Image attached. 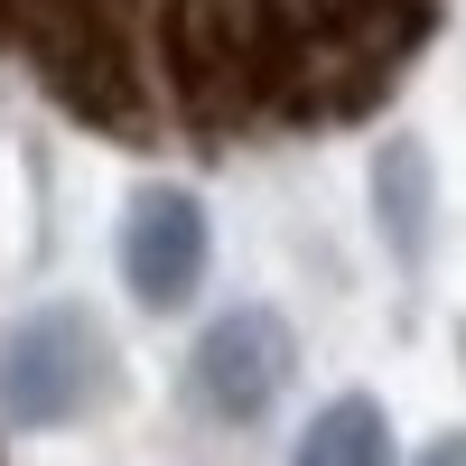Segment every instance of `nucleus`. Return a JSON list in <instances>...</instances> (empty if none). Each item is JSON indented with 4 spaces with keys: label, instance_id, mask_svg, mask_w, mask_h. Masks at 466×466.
I'll list each match as a JSON object with an SVG mask.
<instances>
[{
    "label": "nucleus",
    "instance_id": "5",
    "mask_svg": "<svg viewBox=\"0 0 466 466\" xmlns=\"http://www.w3.org/2000/svg\"><path fill=\"white\" fill-rule=\"evenodd\" d=\"M382 224L401 252H420V149H382Z\"/></svg>",
    "mask_w": 466,
    "mask_h": 466
},
{
    "label": "nucleus",
    "instance_id": "3",
    "mask_svg": "<svg viewBox=\"0 0 466 466\" xmlns=\"http://www.w3.org/2000/svg\"><path fill=\"white\" fill-rule=\"evenodd\" d=\"M122 280L140 289V308H177L206 280V206L187 187H149L122 224Z\"/></svg>",
    "mask_w": 466,
    "mask_h": 466
},
{
    "label": "nucleus",
    "instance_id": "6",
    "mask_svg": "<svg viewBox=\"0 0 466 466\" xmlns=\"http://www.w3.org/2000/svg\"><path fill=\"white\" fill-rule=\"evenodd\" d=\"M420 466H466V439H439V448L420 457Z\"/></svg>",
    "mask_w": 466,
    "mask_h": 466
},
{
    "label": "nucleus",
    "instance_id": "4",
    "mask_svg": "<svg viewBox=\"0 0 466 466\" xmlns=\"http://www.w3.org/2000/svg\"><path fill=\"white\" fill-rule=\"evenodd\" d=\"M289 466H392V420H382V401H364V392L327 401L308 420V439H299Z\"/></svg>",
    "mask_w": 466,
    "mask_h": 466
},
{
    "label": "nucleus",
    "instance_id": "2",
    "mask_svg": "<svg viewBox=\"0 0 466 466\" xmlns=\"http://www.w3.org/2000/svg\"><path fill=\"white\" fill-rule=\"evenodd\" d=\"M289 382V327L270 308H233V318L206 327L197 345V401L215 420H261Z\"/></svg>",
    "mask_w": 466,
    "mask_h": 466
},
{
    "label": "nucleus",
    "instance_id": "1",
    "mask_svg": "<svg viewBox=\"0 0 466 466\" xmlns=\"http://www.w3.org/2000/svg\"><path fill=\"white\" fill-rule=\"evenodd\" d=\"M103 336L85 308H37V318L10 327V345H0V401H10V420H28V430H56V420H75L94 392H103Z\"/></svg>",
    "mask_w": 466,
    "mask_h": 466
}]
</instances>
